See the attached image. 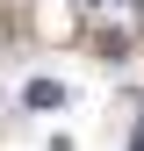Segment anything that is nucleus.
Instances as JSON below:
<instances>
[{
  "label": "nucleus",
  "mask_w": 144,
  "mask_h": 151,
  "mask_svg": "<svg viewBox=\"0 0 144 151\" xmlns=\"http://www.w3.org/2000/svg\"><path fill=\"white\" fill-rule=\"evenodd\" d=\"M130 151H144V129H137V144H130Z\"/></svg>",
  "instance_id": "obj_2"
},
{
  "label": "nucleus",
  "mask_w": 144,
  "mask_h": 151,
  "mask_svg": "<svg viewBox=\"0 0 144 151\" xmlns=\"http://www.w3.org/2000/svg\"><path fill=\"white\" fill-rule=\"evenodd\" d=\"M22 101H29V108H58V101H65V86H58V79H29V86H22Z\"/></svg>",
  "instance_id": "obj_1"
}]
</instances>
